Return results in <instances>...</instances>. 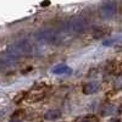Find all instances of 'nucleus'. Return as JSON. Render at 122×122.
<instances>
[{
	"instance_id": "1",
	"label": "nucleus",
	"mask_w": 122,
	"mask_h": 122,
	"mask_svg": "<svg viewBox=\"0 0 122 122\" xmlns=\"http://www.w3.org/2000/svg\"><path fill=\"white\" fill-rule=\"evenodd\" d=\"M64 26H65V29L67 32L77 33V32H82V30L87 29L88 21L83 17H72V18L67 20Z\"/></svg>"
},
{
	"instance_id": "2",
	"label": "nucleus",
	"mask_w": 122,
	"mask_h": 122,
	"mask_svg": "<svg viewBox=\"0 0 122 122\" xmlns=\"http://www.w3.org/2000/svg\"><path fill=\"white\" fill-rule=\"evenodd\" d=\"M29 51H30V45L27 42H25V40L16 43L15 45H12L11 48H10V50H9L10 55H11L12 57H18V56L26 55Z\"/></svg>"
},
{
	"instance_id": "3",
	"label": "nucleus",
	"mask_w": 122,
	"mask_h": 122,
	"mask_svg": "<svg viewBox=\"0 0 122 122\" xmlns=\"http://www.w3.org/2000/svg\"><path fill=\"white\" fill-rule=\"evenodd\" d=\"M117 12V5L115 1H106L100 6V15L105 20L112 18Z\"/></svg>"
},
{
	"instance_id": "4",
	"label": "nucleus",
	"mask_w": 122,
	"mask_h": 122,
	"mask_svg": "<svg viewBox=\"0 0 122 122\" xmlns=\"http://www.w3.org/2000/svg\"><path fill=\"white\" fill-rule=\"evenodd\" d=\"M38 39L44 42V43H55L59 39V36L54 30H42L38 34Z\"/></svg>"
},
{
	"instance_id": "5",
	"label": "nucleus",
	"mask_w": 122,
	"mask_h": 122,
	"mask_svg": "<svg viewBox=\"0 0 122 122\" xmlns=\"http://www.w3.org/2000/svg\"><path fill=\"white\" fill-rule=\"evenodd\" d=\"M101 89V84L100 82H97V81H93V82H88L83 86V93L84 94H95L98 92H100Z\"/></svg>"
},
{
	"instance_id": "6",
	"label": "nucleus",
	"mask_w": 122,
	"mask_h": 122,
	"mask_svg": "<svg viewBox=\"0 0 122 122\" xmlns=\"http://www.w3.org/2000/svg\"><path fill=\"white\" fill-rule=\"evenodd\" d=\"M51 72L55 73V75H71L72 73V68L67 65H65V64H61V65L55 66L51 70Z\"/></svg>"
},
{
	"instance_id": "7",
	"label": "nucleus",
	"mask_w": 122,
	"mask_h": 122,
	"mask_svg": "<svg viewBox=\"0 0 122 122\" xmlns=\"http://www.w3.org/2000/svg\"><path fill=\"white\" fill-rule=\"evenodd\" d=\"M60 117H61V111L59 110H49L44 115V118L48 121H55V120H59Z\"/></svg>"
},
{
	"instance_id": "8",
	"label": "nucleus",
	"mask_w": 122,
	"mask_h": 122,
	"mask_svg": "<svg viewBox=\"0 0 122 122\" xmlns=\"http://www.w3.org/2000/svg\"><path fill=\"white\" fill-rule=\"evenodd\" d=\"M106 110L107 111H105V112H104V115H107V116H110V115H112V114H115V111H116V107L112 105V106H107L106 107Z\"/></svg>"
},
{
	"instance_id": "9",
	"label": "nucleus",
	"mask_w": 122,
	"mask_h": 122,
	"mask_svg": "<svg viewBox=\"0 0 122 122\" xmlns=\"http://www.w3.org/2000/svg\"><path fill=\"white\" fill-rule=\"evenodd\" d=\"M76 122H92L89 118H86V117H79L76 120Z\"/></svg>"
},
{
	"instance_id": "10",
	"label": "nucleus",
	"mask_w": 122,
	"mask_h": 122,
	"mask_svg": "<svg viewBox=\"0 0 122 122\" xmlns=\"http://www.w3.org/2000/svg\"><path fill=\"white\" fill-rule=\"evenodd\" d=\"M10 122H22V121H20V120H17V118H12Z\"/></svg>"
},
{
	"instance_id": "11",
	"label": "nucleus",
	"mask_w": 122,
	"mask_h": 122,
	"mask_svg": "<svg viewBox=\"0 0 122 122\" xmlns=\"http://www.w3.org/2000/svg\"><path fill=\"white\" fill-rule=\"evenodd\" d=\"M111 122H120V121H111Z\"/></svg>"
}]
</instances>
